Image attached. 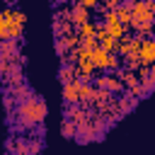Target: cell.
Here are the masks:
<instances>
[{
    "instance_id": "obj_1",
    "label": "cell",
    "mask_w": 155,
    "mask_h": 155,
    "mask_svg": "<svg viewBox=\"0 0 155 155\" xmlns=\"http://www.w3.org/2000/svg\"><path fill=\"white\" fill-rule=\"evenodd\" d=\"M46 114H48V107H46V102H44L41 97H36V94L17 102V109H15V116H17V121H19L22 128L41 126L44 119H46Z\"/></svg>"
},
{
    "instance_id": "obj_2",
    "label": "cell",
    "mask_w": 155,
    "mask_h": 155,
    "mask_svg": "<svg viewBox=\"0 0 155 155\" xmlns=\"http://www.w3.org/2000/svg\"><path fill=\"white\" fill-rule=\"evenodd\" d=\"M24 22H27V15L22 10H2L0 12V41H17L24 31Z\"/></svg>"
},
{
    "instance_id": "obj_3",
    "label": "cell",
    "mask_w": 155,
    "mask_h": 155,
    "mask_svg": "<svg viewBox=\"0 0 155 155\" xmlns=\"http://www.w3.org/2000/svg\"><path fill=\"white\" fill-rule=\"evenodd\" d=\"M153 17H155V5H153V0H133V2H131L128 27H133L138 34H150V29H153Z\"/></svg>"
},
{
    "instance_id": "obj_4",
    "label": "cell",
    "mask_w": 155,
    "mask_h": 155,
    "mask_svg": "<svg viewBox=\"0 0 155 155\" xmlns=\"http://www.w3.org/2000/svg\"><path fill=\"white\" fill-rule=\"evenodd\" d=\"M90 58H92V65L94 70H111V68H119V58L99 46H92L90 48Z\"/></svg>"
},
{
    "instance_id": "obj_5",
    "label": "cell",
    "mask_w": 155,
    "mask_h": 155,
    "mask_svg": "<svg viewBox=\"0 0 155 155\" xmlns=\"http://www.w3.org/2000/svg\"><path fill=\"white\" fill-rule=\"evenodd\" d=\"M102 27H104V29H107L114 39L124 36V34H126V29H128V27H126V24L116 17V12H114V10H107V15H104V24H102Z\"/></svg>"
},
{
    "instance_id": "obj_6",
    "label": "cell",
    "mask_w": 155,
    "mask_h": 155,
    "mask_svg": "<svg viewBox=\"0 0 155 155\" xmlns=\"http://www.w3.org/2000/svg\"><path fill=\"white\" fill-rule=\"evenodd\" d=\"M138 61H140V65H153V61H155V41L153 39H148V36L138 39Z\"/></svg>"
},
{
    "instance_id": "obj_7",
    "label": "cell",
    "mask_w": 155,
    "mask_h": 155,
    "mask_svg": "<svg viewBox=\"0 0 155 155\" xmlns=\"http://www.w3.org/2000/svg\"><path fill=\"white\" fill-rule=\"evenodd\" d=\"M94 80H97V87H102V90H107V92H111V94H116V92L124 90V82H121L116 75H99V78H94Z\"/></svg>"
},
{
    "instance_id": "obj_8",
    "label": "cell",
    "mask_w": 155,
    "mask_h": 155,
    "mask_svg": "<svg viewBox=\"0 0 155 155\" xmlns=\"http://www.w3.org/2000/svg\"><path fill=\"white\" fill-rule=\"evenodd\" d=\"M0 58L10 61V63H19V48H17V41H0Z\"/></svg>"
},
{
    "instance_id": "obj_9",
    "label": "cell",
    "mask_w": 155,
    "mask_h": 155,
    "mask_svg": "<svg viewBox=\"0 0 155 155\" xmlns=\"http://www.w3.org/2000/svg\"><path fill=\"white\" fill-rule=\"evenodd\" d=\"M68 15H70V24H75V27L90 19V10H87V7H82L80 2H75V5L68 10Z\"/></svg>"
},
{
    "instance_id": "obj_10",
    "label": "cell",
    "mask_w": 155,
    "mask_h": 155,
    "mask_svg": "<svg viewBox=\"0 0 155 155\" xmlns=\"http://www.w3.org/2000/svg\"><path fill=\"white\" fill-rule=\"evenodd\" d=\"M7 94H10V97H12L15 102H22V99L31 97L34 92H31V87H27V85H24V80H22V82H17V85H10Z\"/></svg>"
},
{
    "instance_id": "obj_11",
    "label": "cell",
    "mask_w": 155,
    "mask_h": 155,
    "mask_svg": "<svg viewBox=\"0 0 155 155\" xmlns=\"http://www.w3.org/2000/svg\"><path fill=\"white\" fill-rule=\"evenodd\" d=\"M63 99L65 104H78V78L70 82H63Z\"/></svg>"
},
{
    "instance_id": "obj_12",
    "label": "cell",
    "mask_w": 155,
    "mask_h": 155,
    "mask_svg": "<svg viewBox=\"0 0 155 155\" xmlns=\"http://www.w3.org/2000/svg\"><path fill=\"white\" fill-rule=\"evenodd\" d=\"M114 12H116V17L128 27V19H131V2H119V5L114 7Z\"/></svg>"
},
{
    "instance_id": "obj_13",
    "label": "cell",
    "mask_w": 155,
    "mask_h": 155,
    "mask_svg": "<svg viewBox=\"0 0 155 155\" xmlns=\"http://www.w3.org/2000/svg\"><path fill=\"white\" fill-rule=\"evenodd\" d=\"M58 78H61V82H70V80H75V78H78V75H75V65H73V63H63L61 70H58Z\"/></svg>"
},
{
    "instance_id": "obj_14",
    "label": "cell",
    "mask_w": 155,
    "mask_h": 155,
    "mask_svg": "<svg viewBox=\"0 0 155 155\" xmlns=\"http://www.w3.org/2000/svg\"><path fill=\"white\" fill-rule=\"evenodd\" d=\"M94 34H97V24H92L90 19L78 24V36H94Z\"/></svg>"
},
{
    "instance_id": "obj_15",
    "label": "cell",
    "mask_w": 155,
    "mask_h": 155,
    "mask_svg": "<svg viewBox=\"0 0 155 155\" xmlns=\"http://www.w3.org/2000/svg\"><path fill=\"white\" fill-rule=\"evenodd\" d=\"M70 31V22H65V19H53V34L56 36H63V34H68Z\"/></svg>"
},
{
    "instance_id": "obj_16",
    "label": "cell",
    "mask_w": 155,
    "mask_h": 155,
    "mask_svg": "<svg viewBox=\"0 0 155 155\" xmlns=\"http://www.w3.org/2000/svg\"><path fill=\"white\" fill-rule=\"evenodd\" d=\"M61 133H63V138H75V124L70 119H65L61 126Z\"/></svg>"
},
{
    "instance_id": "obj_17",
    "label": "cell",
    "mask_w": 155,
    "mask_h": 155,
    "mask_svg": "<svg viewBox=\"0 0 155 155\" xmlns=\"http://www.w3.org/2000/svg\"><path fill=\"white\" fill-rule=\"evenodd\" d=\"M10 65H12L10 61H5V58H0V78H5V75H7V70H10Z\"/></svg>"
},
{
    "instance_id": "obj_18",
    "label": "cell",
    "mask_w": 155,
    "mask_h": 155,
    "mask_svg": "<svg viewBox=\"0 0 155 155\" xmlns=\"http://www.w3.org/2000/svg\"><path fill=\"white\" fill-rule=\"evenodd\" d=\"M78 2H80L82 7H87V10H92V7L97 5V0H78Z\"/></svg>"
}]
</instances>
